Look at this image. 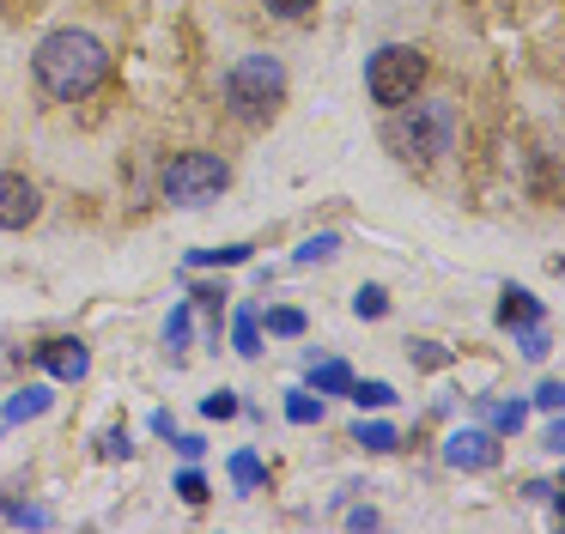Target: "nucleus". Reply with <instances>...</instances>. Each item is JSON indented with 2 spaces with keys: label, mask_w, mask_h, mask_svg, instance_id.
<instances>
[{
  "label": "nucleus",
  "mask_w": 565,
  "mask_h": 534,
  "mask_svg": "<svg viewBox=\"0 0 565 534\" xmlns=\"http://www.w3.org/2000/svg\"><path fill=\"white\" fill-rule=\"evenodd\" d=\"M480 407V419H487V431H516V425H523V400H492V395H480L475 400Z\"/></svg>",
  "instance_id": "9b49d317"
},
{
  "label": "nucleus",
  "mask_w": 565,
  "mask_h": 534,
  "mask_svg": "<svg viewBox=\"0 0 565 534\" xmlns=\"http://www.w3.org/2000/svg\"><path fill=\"white\" fill-rule=\"evenodd\" d=\"M177 498H183V504H207V480H201L195 468L177 473Z\"/></svg>",
  "instance_id": "a878e982"
},
{
  "label": "nucleus",
  "mask_w": 565,
  "mask_h": 534,
  "mask_svg": "<svg viewBox=\"0 0 565 534\" xmlns=\"http://www.w3.org/2000/svg\"><path fill=\"white\" fill-rule=\"evenodd\" d=\"M535 322H547V303L529 286H504L499 291V328H516V334H523V328H535Z\"/></svg>",
  "instance_id": "1a4fd4ad"
},
{
  "label": "nucleus",
  "mask_w": 565,
  "mask_h": 534,
  "mask_svg": "<svg viewBox=\"0 0 565 534\" xmlns=\"http://www.w3.org/2000/svg\"><path fill=\"white\" fill-rule=\"evenodd\" d=\"M43 213V194L31 177H19V170H0V231H25L38 225Z\"/></svg>",
  "instance_id": "423d86ee"
},
{
  "label": "nucleus",
  "mask_w": 565,
  "mask_h": 534,
  "mask_svg": "<svg viewBox=\"0 0 565 534\" xmlns=\"http://www.w3.org/2000/svg\"><path fill=\"white\" fill-rule=\"evenodd\" d=\"M559 400H565V388H559V383H541V388H535V407L559 413Z\"/></svg>",
  "instance_id": "7c9ffc66"
},
{
  "label": "nucleus",
  "mask_w": 565,
  "mask_h": 534,
  "mask_svg": "<svg viewBox=\"0 0 565 534\" xmlns=\"http://www.w3.org/2000/svg\"><path fill=\"white\" fill-rule=\"evenodd\" d=\"M189 298H195L201 310H213V316H220V303L232 298V291H225V286H195V291H189Z\"/></svg>",
  "instance_id": "c85d7f7f"
},
{
  "label": "nucleus",
  "mask_w": 565,
  "mask_h": 534,
  "mask_svg": "<svg viewBox=\"0 0 565 534\" xmlns=\"http://www.w3.org/2000/svg\"><path fill=\"white\" fill-rule=\"evenodd\" d=\"M207 261L237 267V261H249V243H225V249H195V255H189V267H207Z\"/></svg>",
  "instance_id": "412c9836"
},
{
  "label": "nucleus",
  "mask_w": 565,
  "mask_h": 534,
  "mask_svg": "<svg viewBox=\"0 0 565 534\" xmlns=\"http://www.w3.org/2000/svg\"><path fill=\"white\" fill-rule=\"evenodd\" d=\"M310 388H317V395H347V388H353V371H347L341 359H322V364H310Z\"/></svg>",
  "instance_id": "f8f14e48"
},
{
  "label": "nucleus",
  "mask_w": 565,
  "mask_h": 534,
  "mask_svg": "<svg viewBox=\"0 0 565 534\" xmlns=\"http://www.w3.org/2000/svg\"><path fill=\"white\" fill-rule=\"evenodd\" d=\"M31 73H38L43 97H55V104H79V97H92L104 85V73H110V49L98 43L92 31H50L38 43V55H31Z\"/></svg>",
  "instance_id": "f257e3e1"
},
{
  "label": "nucleus",
  "mask_w": 565,
  "mask_h": 534,
  "mask_svg": "<svg viewBox=\"0 0 565 534\" xmlns=\"http://www.w3.org/2000/svg\"><path fill=\"white\" fill-rule=\"evenodd\" d=\"M407 359H414L419 371H444V364H450V352H444L438 340H407Z\"/></svg>",
  "instance_id": "5701e85b"
},
{
  "label": "nucleus",
  "mask_w": 565,
  "mask_h": 534,
  "mask_svg": "<svg viewBox=\"0 0 565 534\" xmlns=\"http://www.w3.org/2000/svg\"><path fill=\"white\" fill-rule=\"evenodd\" d=\"M305 310H292V303H280V310H268V334H280V340H298L305 334Z\"/></svg>",
  "instance_id": "aec40b11"
},
{
  "label": "nucleus",
  "mask_w": 565,
  "mask_h": 534,
  "mask_svg": "<svg viewBox=\"0 0 565 534\" xmlns=\"http://www.w3.org/2000/svg\"><path fill=\"white\" fill-rule=\"evenodd\" d=\"M232 340H237V352H244V359H256V352H262V316L249 310V303L237 310V322H232Z\"/></svg>",
  "instance_id": "4468645a"
},
{
  "label": "nucleus",
  "mask_w": 565,
  "mask_h": 534,
  "mask_svg": "<svg viewBox=\"0 0 565 534\" xmlns=\"http://www.w3.org/2000/svg\"><path fill=\"white\" fill-rule=\"evenodd\" d=\"M334 255H341V231H317L298 243V261H334Z\"/></svg>",
  "instance_id": "6ab92c4d"
},
{
  "label": "nucleus",
  "mask_w": 565,
  "mask_h": 534,
  "mask_svg": "<svg viewBox=\"0 0 565 534\" xmlns=\"http://www.w3.org/2000/svg\"><path fill=\"white\" fill-rule=\"evenodd\" d=\"M541 352H547V328H523V359H541Z\"/></svg>",
  "instance_id": "c756f323"
},
{
  "label": "nucleus",
  "mask_w": 565,
  "mask_h": 534,
  "mask_svg": "<svg viewBox=\"0 0 565 534\" xmlns=\"http://www.w3.org/2000/svg\"><path fill=\"white\" fill-rule=\"evenodd\" d=\"M98 456H110V461H128V456H135V444H128V425H104V431H98Z\"/></svg>",
  "instance_id": "4be33fe9"
},
{
  "label": "nucleus",
  "mask_w": 565,
  "mask_h": 534,
  "mask_svg": "<svg viewBox=\"0 0 565 534\" xmlns=\"http://www.w3.org/2000/svg\"><path fill=\"white\" fill-rule=\"evenodd\" d=\"M225 109L237 121H268L274 109L286 104V67L274 55H244L232 73H225Z\"/></svg>",
  "instance_id": "7ed1b4c3"
},
{
  "label": "nucleus",
  "mask_w": 565,
  "mask_h": 534,
  "mask_svg": "<svg viewBox=\"0 0 565 534\" xmlns=\"http://www.w3.org/2000/svg\"><path fill=\"white\" fill-rule=\"evenodd\" d=\"M347 528H377V510H371V504L347 510Z\"/></svg>",
  "instance_id": "2f4dec72"
},
{
  "label": "nucleus",
  "mask_w": 565,
  "mask_h": 534,
  "mask_svg": "<svg viewBox=\"0 0 565 534\" xmlns=\"http://www.w3.org/2000/svg\"><path fill=\"white\" fill-rule=\"evenodd\" d=\"M541 444H547V449H565V419H553V425H547V437H541Z\"/></svg>",
  "instance_id": "72a5a7b5"
},
{
  "label": "nucleus",
  "mask_w": 565,
  "mask_h": 534,
  "mask_svg": "<svg viewBox=\"0 0 565 534\" xmlns=\"http://www.w3.org/2000/svg\"><path fill=\"white\" fill-rule=\"evenodd\" d=\"M177 449H183L189 461H201V449H207V437H177Z\"/></svg>",
  "instance_id": "473e14b6"
},
{
  "label": "nucleus",
  "mask_w": 565,
  "mask_h": 534,
  "mask_svg": "<svg viewBox=\"0 0 565 534\" xmlns=\"http://www.w3.org/2000/svg\"><path fill=\"white\" fill-rule=\"evenodd\" d=\"M189 334H195V303H177L171 322H164V346H171V352H189Z\"/></svg>",
  "instance_id": "dca6fc26"
},
{
  "label": "nucleus",
  "mask_w": 565,
  "mask_h": 534,
  "mask_svg": "<svg viewBox=\"0 0 565 534\" xmlns=\"http://www.w3.org/2000/svg\"><path fill=\"white\" fill-rule=\"evenodd\" d=\"M0 522H19V528H50V510H38V504H0Z\"/></svg>",
  "instance_id": "b1692460"
},
{
  "label": "nucleus",
  "mask_w": 565,
  "mask_h": 534,
  "mask_svg": "<svg viewBox=\"0 0 565 534\" xmlns=\"http://www.w3.org/2000/svg\"><path fill=\"white\" fill-rule=\"evenodd\" d=\"M286 419H292V425H317V419H322V395L292 388V395H286Z\"/></svg>",
  "instance_id": "a211bd4d"
},
{
  "label": "nucleus",
  "mask_w": 565,
  "mask_h": 534,
  "mask_svg": "<svg viewBox=\"0 0 565 534\" xmlns=\"http://www.w3.org/2000/svg\"><path fill=\"white\" fill-rule=\"evenodd\" d=\"M353 316H359V322H377V316H390V291H383V286H359V291H353Z\"/></svg>",
  "instance_id": "f3484780"
},
{
  "label": "nucleus",
  "mask_w": 565,
  "mask_h": 534,
  "mask_svg": "<svg viewBox=\"0 0 565 534\" xmlns=\"http://www.w3.org/2000/svg\"><path fill=\"white\" fill-rule=\"evenodd\" d=\"M444 461L462 473H487L499 468V437L487 431V425H468V431H450L444 437Z\"/></svg>",
  "instance_id": "0eeeda50"
},
{
  "label": "nucleus",
  "mask_w": 565,
  "mask_h": 534,
  "mask_svg": "<svg viewBox=\"0 0 565 534\" xmlns=\"http://www.w3.org/2000/svg\"><path fill=\"white\" fill-rule=\"evenodd\" d=\"M353 444L371 449V456H390V449H402V431H395V425H359Z\"/></svg>",
  "instance_id": "2eb2a0df"
},
{
  "label": "nucleus",
  "mask_w": 565,
  "mask_h": 534,
  "mask_svg": "<svg viewBox=\"0 0 565 534\" xmlns=\"http://www.w3.org/2000/svg\"><path fill=\"white\" fill-rule=\"evenodd\" d=\"M262 7H268L274 19H310V12H317V0H262Z\"/></svg>",
  "instance_id": "bb28decb"
},
{
  "label": "nucleus",
  "mask_w": 565,
  "mask_h": 534,
  "mask_svg": "<svg viewBox=\"0 0 565 534\" xmlns=\"http://www.w3.org/2000/svg\"><path fill=\"white\" fill-rule=\"evenodd\" d=\"M347 395H353L359 407H390V400H395V388H390V383H377V376H371V383H353V388H347Z\"/></svg>",
  "instance_id": "393cba45"
},
{
  "label": "nucleus",
  "mask_w": 565,
  "mask_h": 534,
  "mask_svg": "<svg viewBox=\"0 0 565 534\" xmlns=\"http://www.w3.org/2000/svg\"><path fill=\"white\" fill-rule=\"evenodd\" d=\"M38 364L55 376V383H86L92 352L79 346V340H43V346H38Z\"/></svg>",
  "instance_id": "6e6552de"
},
{
  "label": "nucleus",
  "mask_w": 565,
  "mask_h": 534,
  "mask_svg": "<svg viewBox=\"0 0 565 534\" xmlns=\"http://www.w3.org/2000/svg\"><path fill=\"white\" fill-rule=\"evenodd\" d=\"M232 485L237 492H262V485H268V468H262L256 449H237L232 456Z\"/></svg>",
  "instance_id": "ddd939ff"
},
{
  "label": "nucleus",
  "mask_w": 565,
  "mask_h": 534,
  "mask_svg": "<svg viewBox=\"0 0 565 534\" xmlns=\"http://www.w3.org/2000/svg\"><path fill=\"white\" fill-rule=\"evenodd\" d=\"M201 413H207V419H232V413H237V395H232V388H220V395L201 400Z\"/></svg>",
  "instance_id": "cd10ccee"
},
{
  "label": "nucleus",
  "mask_w": 565,
  "mask_h": 534,
  "mask_svg": "<svg viewBox=\"0 0 565 534\" xmlns=\"http://www.w3.org/2000/svg\"><path fill=\"white\" fill-rule=\"evenodd\" d=\"M419 85H426V55H419L414 43H383L377 55L365 61V92H371V104H383V109L414 104Z\"/></svg>",
  "instance_id": "20e7f679"
},
{
  "label": "nucleus",
  "mask_w": 565,
  "mask_h": 534,
  "mask_svg": "<svg viewBox=\"0 0 565 534\" xmlns=\"http://www.w3.org/2000/svg\"><path fill=\"white\" fill-rule=\"evenodd\" d=\"M50 383H25L19 388L13 400H7V413H0V431H7V425H25V419H38V413H50Z\"/></svg>",
  "instance_id": "9d476101"
},
{
  "label": "nucleus",
  "mask_w": 565,
  "mask_h": 534,
  "mask_svg": "<svg viewBox=\"0 0 565 534\" xmlns=\"http://www.w3.org/2000/svg\"><path fill=\"white\" fill-rule=\"evenodd\" d=\"M383 146L407 164H438L444 152L456 146V109L444 97H426V104H402L390 109V128H383Z\"/></svg>",
  "instance_id": "f03ea898"
},
{
  "label": "nucleus",
  "mask_w": 565,
  "mask_h": 534,
  "mask_svg": "<svg viewBox=\"0 0 565 534\" xmlns=\"http://www.w3.org/2000/svg\"><path fill=\"white\" fill-rule=\"evenodd\" d=\"M164 201L171 206H213L225 189H232V164L220 152H177L159 177Z\"/></svg>",
  "instance_id": "39448f33"
}]
</instances>
